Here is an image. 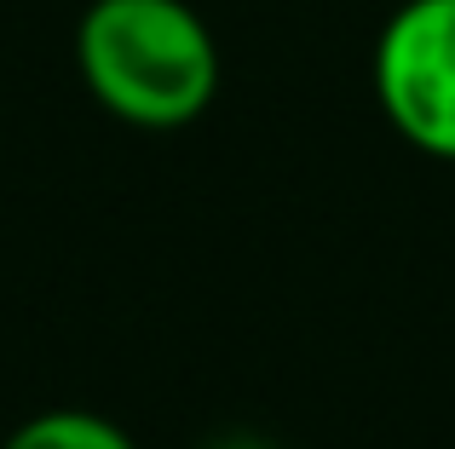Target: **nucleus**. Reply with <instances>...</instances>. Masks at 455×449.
<instances>
[{
  "label": "nucleus",
  "instance_id": "obj_1",
  "mask_svg": "<svg viewBox=\"0 0 455 449\" xmlns=\"http://www.w3.org/2000/svg\"><path fill=\"white\" fill-rule=\"evenodd\" d=\"M87 92L127 127H190L220 92L213 29L185 0H92L76 29Z\"/></svg>",
  "mask_w": 455,
  "mask_h": 449
},
{
  "label": "nucleus",
  "instance_id": "obj_2",
  "mask_svg": "<svg viewBox=\"0 0 455 449\" xmlns=\"http://www.w3.org/2000/svg\"><path fill=\"white\" fill-rule=\"evenodd\" d=\"M375 98L403 145L455 161V0H403L387 18Z\"/></svg>",
  "mask_w": 455,
  "mask_h": 449
},
{
  "label": "nucleus",
  "instance_id": "obj_3",
  "mask_svg": "<svg viewBox=\"0 0 455 449\" xmlns=\"http://www.w3.org/2000/svg\"><path fill=\"white\" fill-rule=\"evenodd\" d=\"M0 449H139V444L92 409H46V415L23 421Z\"/></svg>",
  "mask_w": 455,
  "mask_h": 449
}]
</instances>
